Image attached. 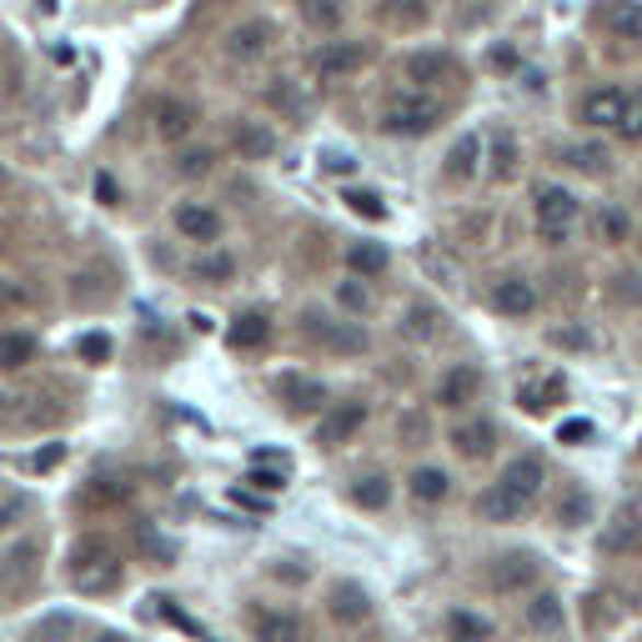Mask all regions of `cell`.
<instances>
[{"instance_id":"cell-9","label":"cell","mask_w":642,"mask_h":642,"mask_svg":"<svg viewBox=\"0 0 642 642\" xmlns=\"http://www.w3.org/2000/svg\"><path fill=\"white\" fill-rule=\"evenodd\" d=\"M497 482L512 492V497H523L527 507H532L537 492H542V482H548V472H542V462H537V457H512V462L502 467Z\"/></svg>"},{"instance_id":"cell-1","label":"cell","mask_w":642,"mask_h":642,"mask_svg":"<svg viewBox=\"0 0 642 642\" xmlns=\"http://www.w3.org/2000/svg\"><path fill=\"white\" fill-rule=\"evenodd\" d=\"M121 572H126V562H121V552L111 548L106 537H81L71 548V558H66V577H71L76 593H116L121 587Z\"/></svg>"},{"instance_id":"cell-27","label":"cell","mask_w":642,"mask_h":642,"mask_svg":"<svg viewBox=\"0 0 642 642\" xmlns=\"http://www.w3.org/2000/svg\"><path fill=\"white\" fill-rule=\"evenodd\" d=\"M406 488H412V497H416V502H442L447 492H452V477L442 472V467H416Z\"/></svg>"},{"instance_id":"cell-23","label":"cell","mask_w":642,"mask_h":642,"mask_svg":"<svg viewBox=\"0 0 642 642\" xmlns=\"http://www.w3.org/2000/svg\"><path fill=\"white\" fill-rule=\"evenodd\" d=\"M452 447L462 457H488L492 447H497V427H492V422H467V427L452 432Z\"/></svg>"},{"instance_id":"cell-39","label":"cell","mask_w":642,"mask_h":642,"mask_svg":"<svg viewBox=\"0 0 642 642\" xmlns=\"http://www.w3.org/2000/svg\"><path fill=\"white\" fill-rule=\"evenodd\" d=\"M437 311H432V307H412V311H406V321H402V332H412V336H432V332H437Z\"/></svg>"},{"instance_id":"cell-25","label":"cell","mask_w":642,"mask_h":642,"mask_svg":"<svg viewBox=\"0 0 642 642\" xmlns=\"http://www.w3.org/2000/svg\"><path fill=\"white\" fill-rule=\"evenodd\" d=\"M307 332L317 336V342H326V346H342V352H362V346H367V336H362V332H342L336 321L317 317V311L307 317Z\"/></svg>"},{"instance_id":"cell-51","label":"cell","mask_w":642,"mask_h":642,"mask_svg":"<svg viewBox=\"0 0 642 642\" xmlns=\"http://www.w3.org/2000/svg\"><path fill=\"white\" fill-rule=\"evenodd\" d=\"M5 186H11V176H5V167H0V191H5Z\"/></svg>"},{"instance_id":"cell-10","label":"cell","mask_w":642,"mask_h":642,"mask_svg":"<svg viewBox=\"0 0 642 642\" xmlns=\"http://www.w3.org/2000/svg\"><path fill=\"white\" fill-rule=\"evenodd\" d=\"M176 231H181L186 241H202V247H211V241L221 237V216H216L211 206L181 202V206H176Z\"/></svg>"},{"instance_id":"cell-50","label":"cell","mask_w":642,"mask_h":642,"mask_svg":"<svg viewBox=\"0 0 642 642\" xmlns=\"http://www.w3.org/2000/svg\"><path fill=\"white\" fill-rule=\"evenodd\" d=\"M91 642H126V638H121V632H95Z\"/></svg>"},{"instance_id":"cell-29","label":"cell","mask_w":642,"mask_h":642,"mask_svg":"<svg viewBox=\"0 0 642 642\" xmlns=\"http://www.w3.org/2000/svg\"><path fill=\"white\" fill-rule=\"evenodd\" d=\"M352 502H357V507H367V512H381L387 507V502H392V482H387V477H357V488H352Z\"/></svg>"},{"instance_id":"cell-34","label":"cell","mask_w":642,"mask_h":642,"mask_svg":"<svg viewBox=\"0 0 642 642\" xmlns=\"http://www.w3.org/2000/svg\"><path fill=\"white\" fill-rule=\"evenodd\" d=\"M568 167L597 176V171H607V151H603V146H572V151H568Z\"/></svg>"},{"instance_id":"cell-4","label":"cell","mask_w":642,"mask_h":642,"mask_svg":"<svg viewBox=\"0 0 642 642\" xmlns=\"http://www.w3.org/2000/svg\"><path fill=\"white\" fill-rule=\"evenodd\" d=\"M442 121V101H432V95H406L402 106L387 111V131L392 136H427L437 131Z\"/></svg>"},{"instance_id":"cell-8","label":"cell","mask_w":642,"mask_h":642,"mask_svg":"<svg viewBox=\"0 0 642 642\" xmlns=\"http://www.w3.org/2000/svg\"><path fill=\"white\" fill-rule=\"evenodd\" d=\"M477 392H482V371L477 367H452V371H442V381H437V402L447 406V412H462V406H472L477 402Z\"/></svg>"},{"instance_id":"cell-41","label":"cell","mask_w":642,"mask_h":642,"mask_svg":"<svg viewBox=\"0 0 642 642\" xmlns=\"http://www.w3.org/2000/svg\"><path fill=\"white\" fill-rule=\"evenodd\" d=\"M76 352H81L85 362H106L111 357V336L106 332H85L81 342H76Z\"/></svg>"},{"instance_id":"cell-28","label":"cell","mask_w":642,"mask_h":642,"mask_svg":"<svg viewBox=\"0 0 642 642\" xmlns=\"http://www.w3.org/2000/svg\"><path fill=\"white\" fill-rule=\"evenodd\" d=\"M31 357H36V336L31 332H0V367L15 371V367H25Z\"/></svg>"},{"instance_id":"cell-45","label":"cell","mask_w":642,"mask_h":642,"mask_svg":"<svg viewBox=\"0 0 642 642\" xmlns=\"http://www.w3.org/2000/svg\"><path fill=\"white\" fill-rule=\"evenodd\" d=\"M211 161H216L211 151H186L176 161V171H181V176H206V171H211Z\"/></svg>"},{"instance_id":"cell-12","label":"cell","mask_w":642,"mask_h":642,"mask_svg":"<svg viewBox=\"0 0 642 642\" xmlns=\"http://www.w3.org/2000/svg\"><path fill=\"white\" fill-rule=\"evenodd\" d=\"M151 121H156V136L181 141V136H191V126H196V111H191L186 101H176V95H161L151 106Z\"/></svg>"},{"instance_id":"cell-18","label":"cell","mask_w":642,"mask_h":642,"mask_svg":"<svg viewBox=\"0 0 642 642\" xmlns=\"http://www.w3.org/2000/svg\"><path fill=\"white\" fill-rule=\"evenodd\" d=\"M266 336H272V317H266V311H241V317L231 321L227 342L237 346V352H256V346H266Z\"/></svg>"},{"instance_id":"cell-20","label":"cell","mask_w":642,"mask_h":642,"mask_svg":"<svg viewBox=\"0 0 642 642\" xmlns=\"http://www.w3.org/2000/svg\"><path fill=\"white\" fill-rule=\"evenodd\" d=\"M477 512H482L488 523H517V517L527 512V502H523V497H512L502 482H492V488L477 497Z\"/></svg>"},{"instance_id":"cell-3","label":"cell","mask_w":642,"mask_h":642,"mask_svg":"<svg viewBox=\"0 0 642 642\" xmlns=\"http://www.w3.org/2000/svg\"><path fill=\"white\" fill-rule=\"evenodd\" d=\"M362 422H367V402H362V397L326 402V412H321V427H317V442H321V447H342V442H352L362 432Z\"/></svg>"},{"instance_id":"cell-42","label":"cell","mask_w":642,"mask_h":642,"mask_svg":"<svg viewBox=\"0 0 642 642\" xmlns=\"http://www.w3.org/2000/svg\"><path fill=\"white\" fill-rule=\"evenodd\" d=\"M336 301H342V307H346V311H357V317H362V311H367V307H371V297H367V286H357V282H342V286H336Z\"/></svg>"},{"instance_id":"cell-6","label":"cell","mask_w":642,"mask_h":642,"mask_svg":"<svg viewBox=\"0 0 642 642\" xmlns=\"http://www.w3.org/2000/svg\"><path fill=\"white\" fill-rule=\"evenodd\" d=\"M488 583L497 587L502 597L523 593V587H532V583H537V558H532V552H502V558H492Z\"/></svg>"},{"instance_id":"cell-48","label":"cell","mask_w":642,"mask_h":642,"mask_svg":"<svg viewBox=\"0 0 642 642\" xmlns=\"http://www.w3.org/2000/svg\"><path fill=\"white\" fill-rule=\"evenodd\" d=\"M321 167L342 176V171H352V156H346V151H326V156H321Z\"/></svg>"},{"instance_id":"cell-14","label":"cell","mask_w":642,"mask_h":642,"mask_svg":"<svg viewBox=\"0 0 642 642\" xmlns=\"http://www.w3.org/2000/svg\"><path fill=\"white\" fill-rule=\"evenodd\" d=\"M523 628L537 632V638H552V632H562V597L558 593H537L532 603L523 607Z\"/></svg>"},{"instance_id":"cell-44","label":"cell","mask_w":642,"mask_h":642,"mask_svg":"<svg viewBox=\"0 0 642 642\" xmlns=\"http://www.w3.org/2000/svg\"><path fill=\"white\" fill-rule=\"evenodd\" d=\"M387 15H397V21L416 25L422 15H427V0H387Z\"/></svg>"},{"instance_id":"cell-17","label":"cell","mask_w":642,"mask_h":642,"mask_svg":"<svg viewBox=\"0 0 642 642\" xmlns=\"http://www.w3.org/2000/svg\"><path fill=\"white\" fill-rule=\"evenodd\" d=\"M603 25L618 41H642V0H607Z\"/></svg>"},{"instance_id":"cell-38","label":"cell","mask_w":642,"mask_h":642,"mask_svg":"<svg viewBox=\"0 0 642 642\" xmlns=\"http://www.w3.org/2000/svg\"><path fill=\"white\" fill-rule=\"evenodd\" d=\"M301 11H307V21H311V25H321V31H336V21H342L336 0H307Z\"/></svg>"},{"instance_id":"cell-11","label":"cell","mask_w":642,"mask_h":642,"mask_svg":"<svg viewBox=\"0 0 642 642\" xmlns=\"http://www.w3.org/2000/svg\"><path fill=\"white\" fill-rule=\"evenodd\" d=\"M492 307L502 311V317H527V311L537 307V291L527 276H502V282H492Z\"/></svg>"},{"instance_id":"cell-24","label":"cell","mask_w":642,"mask_h":642,"mask_svg":"<svg viewBox=\"0 0 642 642\" xmlns=\"http://www.w3.org/2000/svg\"><path fill=\"white\" fill-rule=\"evenodd\" d=\"M442 76H452V56H442V50H416L406 60V81H416V85H437Z\"/></svg>"},{"instance_id":"cell-33","label":"cell","mask_w":642,"mask_h":642,"mask_svg":"<svg viewBox=\"0 0 642 642\" xmlns=\"http://www.w3.org/2000/svg\"><path fill=\"white\" fill-rule=\"evenodd\" d=\"M447 632H452V642H482L492 628L482 618H472V612H452V618H447Z\"/></svg>"},{"instance_id":"cell-16","label":"cell","mask_w":642,"mask_h":642,"mask_svg":"<svg viewBox=\"0 0 642 642\" xmlns=\"http://www.w3.org/2000/svg\"><path fill=\"white\" fill-rule=\"evenodd\" d=\"M276 397H282L291 412H317V406H326V387L311 377H282L276 381Z\"/></svg>"},{"instance_id":"cell-46","label":"cell","mask_w":642,"mask_h":642,"mask_svg":"<svg viewBox=\"0 0 642 642\" xmlns=\"http://www.w3.org/2000/svg\"><path fill=\"white\" fill-rule=\"evenodd\" d=\"M583 517H587V497H583V492H572V497L558 507V523L577 527V523H583Z\"/></svg>"},{"instance_id":"cell-22","label":"cell","mask_w":642,"mask_h":642,"mask_svg":"<svg viewBox=\"0 0 642 642\" xmlns=\"http://www.w3.org/2000/svg\"><path fill=\"white\" fill-rule=\"evenodd\" d=\"M256 642H307L297 612H262L256 618Z\"/></svg>"},{"instance_id":"cell-21","label":"cell","mask_w":642,"mask_h":642,"mask_svg":"<svg viewBox=\"0 0 642 642\" xmlns=\"http://www.w3.org/2000/svg\"><path fill=\"white\" fill-rule=\"evenodd\" d=\"M266 46H272V25L266 21H247V25H237V31L227 36V50L237 60H256Z\"/></svg>"},{"instance_id":"cell-2","label":"cell","mask_w":642,"mask_h":642,"mask_svg":"<svg viewBox=\"0 0 642 642\" xmlns=\"http://www.w3.org/2000/svg\"><path fill=\"white\" fill-rule=\"evenodd\" d=\"M572 221H577V196L572 191H562V186L537 191V237L558 247V241H568Z\"/></svg>"},{"instance_id":"cell-31","label":"cell","mask_w":642,"mask_h":642,"mask_svg":"<svg viewBox=\"0 0 642 642\" xmlns=\"http://www.w3.org/2000/svg\"><path fill=\"white\" fill-rule=\"evenodd\" d=\"M346 266H352L357 276H381V272H387V251L371 247V241H362V247L346 251Z\"/></svg>"},{"instance_id":"cell-26","label":"cell","mask_w":642,"mask_h":642,"mask_svg":"<svg viewBox=\"0 0 642 642\" xmlns=\"http://www.w3.org/2000/svg\"><path fill=\"white\" fill-rule=\"evenodd\" d=\"M237 151L247 156V161H266V156L276 151V136L266 131V126H256V121H241L237 126Z\"/></svg>"},{"instance_id":"cell-35","label":"cell","mask_w":642,"mask_h":642,"mask_svg":"<svg viewBox=\"0 0 642 642\" xmlns=\"http://www.w3.org/2000/svg\"><path fill=\"white\" fill-rule=\"evenodd\" d=\"M597 237L603 241H628V216H622L618 206H603V211H597Z\"/></svg>"},{"instance_id":"cell-7","label":"cell","mask_w":642,"mask_h":642,"mask_svg":"<svg viewBox=\"0 0 642 642\" xmlns=\"http://www.w3.org/2000/svg\"><path fill=\"white\" fill-rule=\"evenodd\" d=\"M367 60V46L362 41H326V46L311 56V71L321 76V81H336V76H352Z\"/></svg>"},{"instance_id":"cell-15","label":"cell","mask_w":642,"mask_h":642,"mask_svg":"<svg viewBox=\"0 0 642 642\" xmlns=\"http://www.w3.org/2000/svg\"><path fill=\"white\" fill-rule=\"evenodd\" d=\"M622 101L628 95L618 91V85H603V91H593L583 101V111H577V121L583 126H618V116H622Z\"/></svg>"},{"instance_id":"cell-49","label":"cell","mask_w":642,"mask_h":642,"mask_svg":"<svg viewBox=\"0 0 642 642\" xmlns=\"http://www.w3.org/2000/svg\"><path fill=\"white\" fill-rule=\"evenodd\" d=\"M95 196H106V202L116 206V181H111V176H101V181H95Z\"/></svg>"},{"instance_id":"cell-30","label":"cell","mask_w":642,"mask_h":642,"mask_svg":"<svg viewBox=\"0 0 642 642\" xmlns=\"http://www.w3.org/2000/svg\"><path fill=\"white\" fill-rule=\"evenodd\" d=\"M477 156H482V136H462V141L447 151V176L467 181L477 171Z\"/></svg>"},{"instance_id":"cell-32","label":"cell","mask_w":642,"mask_h":642,"mask_svg":"<svg viewBox=\"0 0 642 642\" xmlns=\"http://www.w3.org/2000/svg\"><path fill=\"white\" fill-rule=\"evenodd\" d=\"M231 272H237V262H231V256H202V262L191 266V276H196V282H211V286L231 282Z\"/></svg>"},{"instance_id":"cell-37","label":"cell","mask_w":642,"mask_h":642,"mask_svg":"<svg viewBox=\"0 0 642 642\" xmlns=\"http://www.w3.org/2000/svg\"><path fill=\"white\" fill-rule=\"evenodd\" d=\"M346 206H352L357 216H367V221H381V216H387L377 191H346Z\"/></svg>"},{"instance_id":"cell-40","label":"cell","mask_w":642,"mask_h":642,"mask_svg":"<svg viewBox=\"0 0 642 642\" xmlns=\"http://www.w3.org/2000/svg\"><path fill=\"white\" fill-rule=\"evenodd\" d=\"M512 167H517V151H512V136H492V171L497 176H512Z\"/></svg>"},{"instance_id":"cell-47","label":"cell","mask_w":642,"mask_h":642,"mask_svg":"<svg viewBox=\"0 0 642 642\" xmlns=\"http://www.w3.org/2000/svg\"><path fill=\"white\" fill-rule=\"evenodd\" d=\"M558 437H562V442H587V437H593V422H568Z\"/></svg>"},{"instance_id":"cell-5","label":"cell","mask_w":642,"mask_h":642,"mask_svg":"<svg viewBox=\"0 0 642 642\" xmlns=\"http://www.w3.org/2000/svg\"><path fill=\"white\" fill-rule=\"evenodd\" d=\"M642 548V507H632V502H622L612 517L603 523V537H597V552H612V558H622V552H638Z\"/></svg>"},{"instance_id":"cell-43","label":"cell","mask_w":642,"mask_h":642,"mask_svg":"<svg viewBox=\"0 0 642 642\" xmlns=\"http://www.w3.org/2000/svg\"><path fill=\"white\" fill-rule=\"evenodd\" d=\"M247 482H251L256 492H282V488H286V467H282V472H272V467H251Z\"/></svg>"},{"instance_id":"cell-36","label":"cell","mask_w":642,"mask_h":642,"mask_svg":"<svg viewBox=\"0 0 642 642\" xmlns=\"http://www.w3.org/2000/svg\"><path fill=\"white\" fill-rule=\"evenodd\" d=\"M612 131H618L622 141H638V136H642V95H638V101H622V116H618V126H612Z\"/></svg>"},{"instance_id":"cell-19","label":"cell","mask_w":642,"mask_h":642,"mask_svg":"<svg viewBox=\"0 0 642 642\" xmlns=\"http://www.w3.org/2000/svg\"><path fill=\"white\" fill-rule=\"evenodd\" d=\"M568 397V381L562 377H532L517 387V406H527V412H548L552 402H562Z\"/></svg>"},{"instance_id":"cell-13","label":"cell","mask_w":642,"mask_h":642,"mask_svg":"<svg viewBox=\"0 0 642 642\" xmlns=\"http://www.w3.org/2000/svg\"><path fill=\"white\" fill-rule=\"evenodd\" d=\"M332 618L336 622H346V628H357V622H367L371 618V597H367V587L362 583H336L332 587Z\"/></svg>"}]
</instances>
